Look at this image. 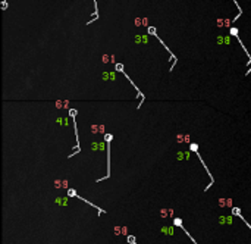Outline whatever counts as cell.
I'll return each mask as SVG.
<instances>
[{"mask_svg":"<svg viewBox=\"0 0 251 244\" xmlns=\"http://www.w3.org/2000/svg\"><path fill=\"white\" fill-rule=\"evenodd\" d=\"M165 231H166V234H169V235L173 234V229H172V228H163V232H165Z\"/></svg>","mask_w":251,"mask_h":244,"instance_id":"ba28073f","label":"cell"},{"mask_svg":"<svg viewBox=\"0 0 251 244\" xmlns=\"http://www.w3.org/2000/svg\"><path fill=\"white\" fill-rule=\"evenodd\" d=\"M54 185L57 188H66L68 187V181L66 179H54Z\"/></svg>","mask_w":251,"mask_h":244,"instance_id":"3957f363","label":"cell"},{"mask_svg":"<svg viewBox=\"0 0 251 244\" xmlns=\"http://www.w3.org/2000/svg\"><path fill=\"white\" fill-rule=\"evenodd\" d=\"M115 234H116V235L128 234V228H127V226H115Z\"/></svg>","mask_w":251,"mask_h":244,"instance_id":"277c9868","label":"cell"},{"mask_svg":"<svg viewBox=\"0 0 251 244\" xmlns=\"http://www.w3.org/2000/svg\"><path fill=\"white\" fill-rule=\"evenodd\" d=\"M56 107H68V101H57Z\"/></svg>","mask_w":251,"mask_h":244,"instance_id":"52a82bcc","label":"cell"},{"mask_svg":"<svg viewBox=\"0 0 251 244\" xmlns=\"http://www.w3.org/2000/svg\"><path fill=\"white\" fill-rule=\"evenodd\" d=\"M173 215V210L172 209H162L160 210V216L162 218H168V216H172Z\"/></svg>","mask_w":251,"mask_h":244,"instance_id":"8992f818","label":"cell"},{"mask_svg":"<svg viewBox=\"0 0 251 244\" xmlns=\"http://www.w3.org/2000/svg\"><path fill=\"white\" fill-rule=\"evenodd\" d=\"M176 141L178 143H189V135L188 134H178Z\"/></svg>","mask_w":251,"mask_h":244,"instance_id":"7a4b0ae2","label":"cell"},{"mask_svg":"<svg viewBox=\"0 0 251 244\" xmlns=\"http://www.w3.org/2000/svg\"><path fill=\"white\" fill-rule=\"evenodd\" d=\"M219 206L220 207H229V206H232V200L230 199H219Z\"/></svg>","mask_w":251,"mask_h":244,"instance_id":"6da1fadb","label":"cell"},{"mask_svg":"<svg viewBox=\"0 0 251 244\" xmlns=\"http://www.w3.org/2000/svg\"><path fill=\"white\" fill-rule=\"evenodd\" d=\"M91 131H93L94 134H103V133H104V127H103V125H93V127H91Z\"/></svg>","mask_w":251,"mask_h":244,"instance_id":"5b68a950","label":"cell"}]
</instances>
